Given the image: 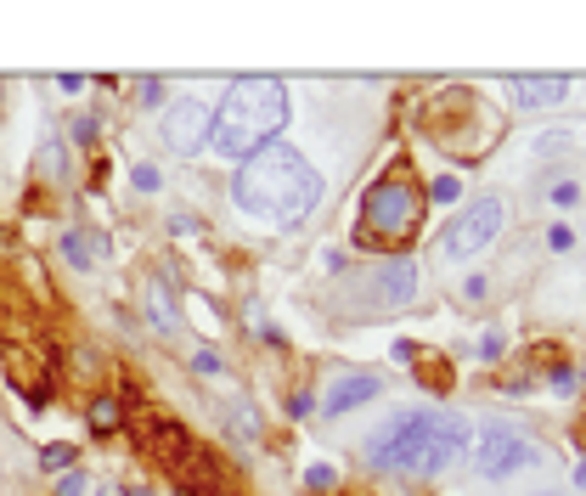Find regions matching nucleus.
Here are the masks:
<instances>
[{"instance_id":"obj_5","label":"nucleus","mask_w":586,"mask_h":496,"mask_svg":"<svg viewBox=\"0 0 586 496\" xmlns=\"http://www.w3.org/2000/svg\"><path fill=\"white\" fill-rule=\"evenodd\" d=\"M535 457H542V452L530 445V434L519 423H508V418H485L479 434H474V468H479V479H513Z\"/></svg>"},{"instance_id":"obj_3","label":"nucleus","mask_w":586,"mask_h":496,"mask_svg":"<svg viewBox=\"0 0 586 496\" xmlns=\"http://www.w3.org/2000/svg\"><path fill=\"white\" fill-rule=\"evenodd\" d=\"M282 125H287V85L271 74H249L231 79L220 108L209 114V147L220 159H254L265 147H276Z\"/></svg>"},{"instance_id":"obj_27","label":"nucleus","mask_w":586,"mask_h":496,"mask_svg":"<svg viewBox=\"0 0 586 496\" xmlns=\"http://www.w3.org/2000/svg\"><path fill=\"white\" fill-rule=\"evenodd\" d=\"M192 373H209V378H215V373H220V356H215V351H198V356H192Z\"/></svg>"},{"instance_id":"obj_19","label":"nucleus","mask_w":586,"mask_h":496,"mask_svg":"<svg viewBox=\"0 0 586 496\" xmlns=\"http://www.w3.org/2000/svg\"><path fill=\"white\" fill-rule=\"evenodd\" d=\"M569 147H575V130H547V136H535L530 153L535 159H553V153H569Z\"/></svg>"},{"instance_id":"obj_20","label":"nucleus","mask_w":586,"mask_h":496,"mask_svg":"<svg viewBox=\"0 0 586 496\" xmlns=\"http://www.w3.org/2000/svg\"><path fill=\"white\" fill-rule=\"evenodd\" d=\"M130 181H135V192H159V186H164V175H159L153 164H135V170H130Z\"/></svg>"},{"instance_id":"obj_8","label":"nucleus","mask_w":586,"mask_h":496,"mask_svg":"<svg viewBox=\"0 0 586 496\" xmlns=\"http://www.w3.org/2000/svg\"><path fill=\"white\" fill-rule=\"evenodd\" d=\"M159 130H164V147L175 159H198L209 147V108L198 103V96H181V103H170Z\"/></svg>"},{"instance_id":"obj_12","label":"nucleus","mask_w":586,"mask_h":496,"mask_svg":"<svg viewBox=\"0 0 586 496\" xmlns=\"http://www.w3.org/2000/svg\"><path fill=\"white\" fill-rule=\"evenodd\" d=\"M57 255H63V260H68L74 271H102V266H108V255H113V242H108V231L74 226V231H63Z\"/></svg>"},{"instance_id":"obj_17","label":"nucleus","mask_w":586,"mask_h":496,"mask_svg":"<svg viewBox=\"0 0 586 496\" xmlns=\"http://www.w3.org/2000/svg\"><path fill=\"white\" fill-rule=\"evenodd\" d=\"M40 463L52 468V474H68V468H79V445H68V440H52L40 452Z\"/></svg>"},{"instance_id":"obj_18","label":"nucleus","mask_w":586,"mask_h":496,"mask_svg":"<svg viewBox=\"0 0 586 496\" xmlns=\"http://www.w3.org/2000/svg\"><path fill=\"white\" fill-rule=\"evenodd\" d=\"M40 175H45V181H63V175H68V153H63V141H45V147H40Z\"/></svg>"},{"instance_id":"obj_25","label":"nucleus","mask_w":586,"mask_h":496,"mask_svg":"<svg viewBox=\"0 0 586 496\" xmlns=\"http://www.w3.org/2000/svg\"><path fill=\"white\" fill-rule=\"evenodd\" d=\"M502 344H508V338H502V333L491 327V333L479 338V356H485V362H497V356H502Z\"/></svg>"},{"instance_id":"obj_15","label":"nucleus","mask_w":586,"mask_h":496,"mask_svg":"<svg viewBox=\"0 0 586 496\" xmlns=\"http://www.w3.org/2000/svg\"><path fill=\"white\" fill-rule=\"evenodd\" d=\"M226 429H231V440H237V445H254V440H260V418H254L249 407H242V401H237V407H226Z\"/></svg>"},{"instance_id":"obj_24","label":"nucleus","mask_w":586,"mask_h":496,"mask_svg":"<svg viewBox=\"0 0 586 496\" xmlns=\"http://www.w3.org/2000/svg\"><path fill=\"white\" fill-rule=\"evenodd\" d=\"M164 103V79H141V108H159Z\"/></svg>"},{"instance_id":"obj_7","label":"nucleus","mask_w":586,"mask_h":496,"mask_svg":"<svg viewBox=\"0 0 586 496\" xmlns=\"http://www.w3.org/2000/svg\"><path fill=\"white\" fill-rule=\"evenodd\" d=\"M146 445L164 457V468L181 479V485H192V496H204L209 490V463H204V445H192V434L181 429V423H146Z\"/></svg>"},{"instance_id":"obj_23","label":"nucleus","mask_w":586,"mask_h":496,"mask_svg":"<svg viewBox=\"0 0 586 496\" xmlns=\"http://www.w3.org/2000/svg\"><path fill=\"white\" fill-rule=\"evenodd\" d=\"M85 490H90V479H85L79 468H68V474L57 479V496H85Z\"/></svg>"},{"instance_id":"obj_31","label":"nucleus","mask_w":586,"mask_h":496,"mask_svg":"<svg viewBox=\"0 0 586 496\" xmlns=\"http://www.w3.org/2000/svg\"><path fill=\"white\" fill-rule=\"evenodd\" d=\"M547 242H553V248H569L575 237H569V226H553V231H547Z\"/></svg>"},{"instance_id":"obj_4","label":"nucleus","mask_w":586,"mask_h":496,"mask_svg":"<svg viewBox=\"0 0 586 496\" xmlns=\"http://www.w3.org/2000/svg\"><path fill=\"white\" fill-rule=\"evenodd\" d=\"M417 220H423V192L406 175H383V181L367 186V197H361V242L401 248V242L417 237Z\"/></svg>"},{"instance_id":"obj_2","label":"nucleus","mask_w":586,"mask_h":496,"mask_svg":"<svg viewBox=\"0 0 586 496\" xmlns=\"http://www.w3.org/2000/svg\"><path fill=\"white\" fill-rule=\"evenodd\" d=\"M468 418L463 412H440V407H412L395 412L372 440H367V463L383 474H446L463 445H468Z\"/></svg>"},{"instance_id":"obj_9","label":"nucleus","mask_w":586,"mask_h":496,"mask_svg":"<svg viewBox=\"0 0 586 496\" xmlns=\"http://www.w3.org/2000/svg\"><path fill=\"white\" fill-rule=\"evenodd\" d=\"M378 395H383V378H378V373H356V367H345V373H333V378H327V389H322V412H327V418H345V412L378 401Z\"/></svg>"},{"instance_id":"obj_30","label":"nucleus","mask_w":586,"mask_h":496,"mask_svg":"<svg viewBox=\"0 0 586 496\" xmlns=\"http://www.w3.org/2000/svg\"><path fill=\"white\" fill-rule=\"evenodd\" d=\"M389 356H395V362H417V344L412 338H395V351H389Z\"/></svg>"},{"instance_id":"obj_22","label":"nucleus","mask_w":586,"mask_h":496,"mask_svg":"<svg viewBox=\"0 0 586 496\" xmlns=\"http://www.w3.org/2000/svg\"><path fill=\"white\" fill-rule=\"evenodd\" d=\"M553 204H558V209L580 204V181H553Z\"/></svg>"},{"instance_id":"obj_34","label":"nucleus","mask_w":586,"mask_h":496,"mask_svg":"<svg viewBox=\"0 0 586 496\" xmlns=\"http://www.w3.org/2000/svg\"><path fill=\"white\" fill-rule=\"evenodd\" d=\"M135 496H153V490H135Z\"/></svg>"},{"instance_id":"obj_28","label":"nucleus","mask_w":586,"mask_h":496,"mask_svg":"<svg viewBox=\"0 0 586 496\" xmlns=\"http://www.w3.org/2000/svg\"><path fill=\"white\" fill-rule=\"evenodd\" d=\"M85 85H90V79H85V74H63V79H57V90H63V96H79V90H85Z\"/></svg>"},{"instance_id":"obj_6","label":"nucleus","mask_w":586,"mask_h":496,"mask_svg":"<svg viewBox=\"0 0 586 496\" xmlns=\"http://www.w3.org/2000/svg\"><path fill=\"white\" fill-rule=\"evenodd\" d=\"M502 226H508V197L502 192H479L474 204L446 226L440 248H446V260H474V255H485V248L502 237Z\"/></svg>"},{"instance_id":"obj_10","label":"nucleus","mask_w":586,"mask_h":496,"mask_svg":"<svg viewBox=\"0 0 586 496\" xmlns=\"http://www.w3.org/2000/svg\"><path fill=\"white\" fill-rule=\"evenodd\" d=\"M569 90H575L569 74H513V79H508V96H513L519 114L558 108V103H569Z\"/></svg>"},{"instance_id":"obj_11","label":"nucleus","mask_w":586,"mask_h":496,"mask_svg":"<svg viewBox=\"0 0 586 496\" xmlns=\"http://www.w3.org/2000/svg\"><path fill=\"white\" fill-rule=\"evenodd\" d=\"M412 293H417V266H412V260H389V266H378V277H372V300H378V311H406V305H412Z\"/></svg>"},{"instance_id":"obj_26","label":"nucleus","mask_w":586,"mask_h":496,"mask_svg":"<svg viewBox=\"0 0 586 496\" xmlns=\"http://www.w3.org/2000/svg\"><path fill=\"white\" fill-rule=\"evenodd\" d=\"M457 192H463V186H457V175H440V181H434V204H452Z\"/></svg>"},{"instance_id":"obj_14","label":"nucleus","mask_w":586,"mask_h":496,"mask_svg":"<svg viewBox=\"0 0 586 496\" xmlns=\"http://www.w3.org/2000/svg\"><path fill=\"white\" fill-rule=\"evenodd\" d=\"M7 373H12V384H18V389H29V401H34V407H45V395H52V384H45V373H40V367H34L23 351H12V356H7Z\"/></svg>"},{"instance_id":"obj_13","label":"nucleus","mask_w":586,"mask_h":496,"mask_svg":"<svg viewBox=\"0 0 586 496\" xmlns=\"http://www.w3.org/2000/svg\"><path fill=\"white\" fill-rule=\"evenodd\" d=\"M146 322H153L164 338L181 333V311H175V293H170L164 277H146Z\"/></svg>"},{"instance_id":"obj_21","label":"nucleus","mask_w":586,"mask_h":496,"mask_svg":"<svg viewBox=\"0 0 586 496\" xmlns=\"http://www.w3.org/2000/svg\"><path fill=\"white\" fill-rule=\"evenodd\" d=\"M305 485H311V490H333V485H338V468H327V463H311Z\"/></svg>"},{"instance_id":"obj_32","label":"nucleus","mask_w":586,"mask_h":496,"mask_svg":"<svg viewBox=\"0 0 586 496\" xmlns=\"http://www.w3.org/2000/svg\"><path fill=\"white\" fill-rule=\"evenodd\" d=\"M96 496H130V490H119V485H102V490H96Z\"/></svg>"},{"instance_id":"obj_33","label":"nucleus","mask_w":586,"mask_h":496,"mask_svg":"<svg viewBox=\"0 0 586 496\" xmlns=\"http://www.w3.org/2000/svg\"><path fill=\"white\" fill-rule=\"evenodd\" d=\"M575 485H586V463H580V468H575Z\"/></svg>"},{"instance_id":"obj_1","label":"nucleus","mask_w":586,"mask_h":496,"mask_svg":"<svg viewBox=\"0 0 586 496\" xmlns=\"http://www.w3.org/2000/svg\"><path fill=\"white\" fill-rule=\"evenodd\" d=\"M231 204L271 226V231H293V226H305L322 204V175L316 164L300 153V147H265V153L254 159H242V170L231 175Z\"/></svg>"},{"instance_id":"obj_16","label":"nucleus","mask_w":586,"mask_h":496,"mask_svg":"<svg viewBox=\"0 0 586 496\" xmlns=\"http://www.w3.org/2000/svg\"><path fill=\"white\" fill-rule=\"evenodd\" d=\"M124 423V407L113 401V395H96V401H90V429L96 434H113Z\"/></svg>"},{"instance_id":"obj_29","label":"nucleus","mask_w":586,"mask_h":496,"mask_svg":"<svg viewBox=\"0 0 586 496\" xmlns=\"http://www.w3.org/2000/svg\"><path fill=\"white\" fill-rule=\"evenodd\" d=\"M74 141L90 147V141H96V119H74Z\"/></svg>"}]
</instances>
